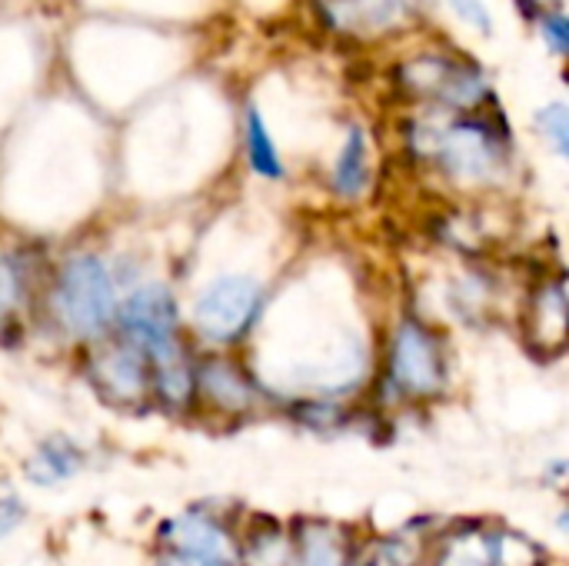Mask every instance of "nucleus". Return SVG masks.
Here are the masks:
<instances>
[{
  "instance_id": "nucleus-9",
  "label": "nucleus",
  "mask_w": 569,
  "mask_h": 566,
  "mask_svg": "<svg viewBox=\"0 0 569 566\" xmlns=\"http://www.w3.org/2000/svg\"><path fill=\"white\" fill-rule=\"evenodd\" d=\"M97 377L110 387L113 397L133 400L143 390V364L133 350H113L97 360Z\"/></svg>"
},
{
  "instance_id": "nucleus-19",
  "label": "nucleus",
  "mask_w": 569,
  "mask_h": 566,
  "mask_svg": "<svg viewBox=\"0 0 569 566\" xmlns=\"http://www.w3.org/2000/svg\"><path fill=\"white\" fill-rule=\"evenodd\" d=\"M450 7L470 23V27H477L480 33H490L493 30V23H490V13H487V7H483V0H450Z\"/></svg>"
},
{
  "instance_id": "nucleus-8",
  "label": "nucleus",
  "mask_w": 569,
  "mask_h": 566,
  "mask_svg": "<svg viewBox=\"0 0 569 566\" xmlns=\"http://www.w3.org/2000/svg\"><path fill=\"white\" fill-rule=\"evenodd\" d=\"M413 0H330L333 23L347 30H383L403 20Z\"/></svg>"
},
{
  "instance_id": "nucleus-5",
  "label": "nucleus",
  "mask_w": 569,
  "mask_h": 566,
  "mask_svg": "<svg viewBox=\"0 0 569 566\" xmlns=\"http://www.w3.org/2000/svg\"><path fill=\"white\" fill-rule=\"evenodd\" d=\"M430 150L443 160L447 170L457 177H487L497 163V140L493 130L480 120H460L433 133Z\"/></svg>"
},
{
  "instance_id": "nucleus-10",
  "label": "nucleus",
  "mask_w": 569,
  "mask_h": 566,
  "mask_svg": "<svg viewBox=\"0 0 569 566\" xmlns=\"http://www.w3.org/2000/svg\"><path fill=\"white\" fill-rule=\"evenodd\" d=\"M77 467H80V454L67 440H50V444H43L37 450V457L30 460L27 474H30V480L50 487V484H60V480L73 477Z\"/></svg>"
},
{
  "instance_id": "nucleus-13",
  "label": "nucleus",
  "mask_w": 569,
  "mask_h": 566,
  "mask_svg": "<svg viewBox=\"0 0 569 566\" xmlns=\"http://www.w3.org/2000/svg\"><path fill=\"white\" fill-rule=\"evenodd\" d=\"M297 566H347L340 537L327 527H310L300 537V560Z\"/></svg>"
},
{
  "instance_id": "nucleus-1",
  "label": "nucleus",
  "mask_w": 569,
  "mask_h": 566,
  "mask_svg": "<svg viewBox=\"0 0 569 566\" xmlns=\"http://www.w3.org/2000/svg\"><path fill=\"white\" fill-rule=\"evenodd\" d=\"M113 284L97 257H70L57 280V314L77 337H97L113 317Z\"/></svg>"
},
{
  "instance_id": "nucleus-14",
  "label": "nucleus",
  "mask_w": 569,
  "mask_h": 566,
  "mask_svg": "<svg viewBox=\"0 0 569 566\" xmlns=\"http://www.w3.org/2000/svg\"><path fill=\"white\" fill-rule=\"evenodd\" d=\"M203 380H207V387H210V394H213L217 400L233 404V407H243L247 390H243V384H240L230 370H223L220 364H213V367L203 370Z\"/></svg>"
},
{
  "instance_id": "nucleus-15",
  "label": "nucleus",
  "mask_w": 569,
  "mask_h": 566,
  "mask_svg": "<svg viewBox=\"0 0 569 566\" xmlns=\"http://www.w3.org/2000/svg\"><path fill=\"white\" fill-rule=\"evenodd\" d=\"M190 387H193V380H190V374H187V367L180 364L177 354L160 360V390H163L167 400H173V404L187 400Z\"/></svg>"
},
{
  "instance_id": "nucleus-20",
  "label": "nucleus",
  "mask_w": 569,
  "mask_h": 566,
  "mask_svg": "<svg viewBox=\"0 0 569 566\" xmlns=\"http://www.w3.org/2000/svg\"><path fill=\"white\" fill-rule=\"evenodd\" d=\"M543 33H547V40H550V47L557 53L567 50V17L563 13H547L543 17Z\"/></svg>"
},
{
  "instance_id": "nucleus-3",
  "label": "nucleus",
  "mask_w": 569,
  "mask_h": 566,
  "mask_svg": "<svg viewBox=\"0 0 569 566\" xmlns=\"http://www.w3.org/2000/svg\"><path fill=\"white\" fill-rule=\"evenodd\" d=\"M120 327H123V334L137 347H143L157 360L173 357L177 354V347H173V334H177V304H173V294L167 287H160V284H150V287L137 290L120 307Z\"/></svg>"
},
{
  "instance_id": "nucleus-4",
  "label": "nucleus",
  "mask_w": 569,
  "mask_h": 566,
  "mask_svg": "<svg viewBox=\"0 0 569 566\" xmlns=\"http://www.w3.org/2000/svg\"><path fill=\"white\" fill-rule=\"evenodd\" d=\"M407 83L427 97L453 107H473L487 97V80L480 70L457 63L450 57H420L407 67Z\"/></svg>"
},
{
  "instance_id": "nucleus-12",
  "label": "nucleus",
  "mask_w": 569,
  "mask_h": 566,
  "mask_svg": "<svg viewBox=\"0 0 569 566\" xmlns=\"http://www.w3.org/2000/svg\"><path fill=\"white\" fill-rule=\"evenodd\" d=\"M333 183L343 197H357L367 183V143H363L360 127H353L347 137V147H343L337 170H333Z\"/></svg>"
},
{
  "instance_id": "nucleus-21",
  "label": "nucleus",
  "mask_w": 569,
  "mask_h": 566,
  "mask_svg": "<svg viewBox=\"0 0 569 566\" xmlns=\"http://www.w3.org/2000/svg\"><path fill=\"white\" fill-rule=\"evenodd\" d=\"M167 566H233V564H223V560H197V557H173Z\"/></svg>"
},
{
  "instance_id": "nucleus-11",
  "label": "nucleus",
  "mask_w": 569,
  "mask_h": 566,
  "mask_svg": "<svg viewBox=\"0 0 569 566\" xmlns=\"http://www.w3.org/2000/svg\"><path fill=\"white\" fill-rule=\"evenodd\" d=\"M247 160H250V167L260 177H270V180L283 177V163H280L277 143L270 140L267 123L260 120L257 107H247Z\"/></svg>"
},
{
  "instance_id": "nucleus-18",
  "label": "nucleus",
  "mask_w": 569,
  "mask_h": 566,
  "mask_svg": "<svg viewBox=\"0 0 569 566\" xmlns=\"http://www.w3.org/2000/svg\"><path fill=\"white\" fill-rule=\"evenodd\" d=\"M20 520H23V504H20V497H17L7 484H0V537H7L10 530H17Z\"/></svg>"
},
{
  "instance_id": "nucleus-16",
  "label": "nucleus",
  "mask_w": 569,
  "mask_h": 566,
  "mask_svg": "<svg viewBox=\"0 0 569 566\" xmlns=\"http://www.w3.org/2000/svg\"><path fill=\"white\" fill-rule=\"evenodd\" d=\"M537 120H540V130L550 137V143L557 147V153H563L567 157L569 150V117H567V107L563 103H550L547 110H540L537 113Z\"/></svg>"
},
{
  "instance_id": "nucleus-7",
  "label": "nucleus",
  "mask_w": 569,
  "mask_h": 566,
  "mask_svg": "<svg viewBox=\"0 0 569 566\" xmlns=\"http://www.w3.org/2000/svg\"><path fill=\"white\" fill-rule=\"evenodd\" d=\"M167 540L177 547V557H197V560H223L233 564V547L227 540V534L210 524L207 517H180L167 527Z\"/></svg>"
},
{
  "instance_id": "nucleus-17",
  "label": "nucleus",
  "mask_w": 569,
  "mask_h": 566,
  "mask_svg": "<svg viewBox=\"0 0 569 566\" xmlns=\"http://www.w3.org/2000/svg\"><path fill=\"white\" fill-rule=\"evenodd\" d=\"M410 560H413V554H410L407 544H400V540H380V544H373L360 557L357 566H410Z\"/></svg>"
},
{
  "instance_id": "nucleus-2",
  "label": "nucleus",
  "mask_w": 569,
  "mask_h": 566,
  "mask_svg": "<svg viewBox=\"0 0 569 566\" xmlns=\"http://www.w3.org/2000/svg\"><path fill=\"white\" fill-rule=\"evenodd\" d=\"M263 304V290L253 277H217L193 304V324L203 337L217 344L237 340L257 317Z\"/></svg>"
},
{
  "instance_id": "nucleus-6",
  "label": "nucleus",
  "mask_w": 569,
  "mask_h": 566,
  "mask_svg": "<svg viewBox=\"0 0 569 566\" xmlns=\"http://www.w3.org/2000/svg\"><path fill=\"white\" fill-rule=\"evenodd\" d=\"M390 377L403 394L423 397L440 387V354L430 334L417 324H403L393 340Z\"/></svg>"
}]
</instances>
